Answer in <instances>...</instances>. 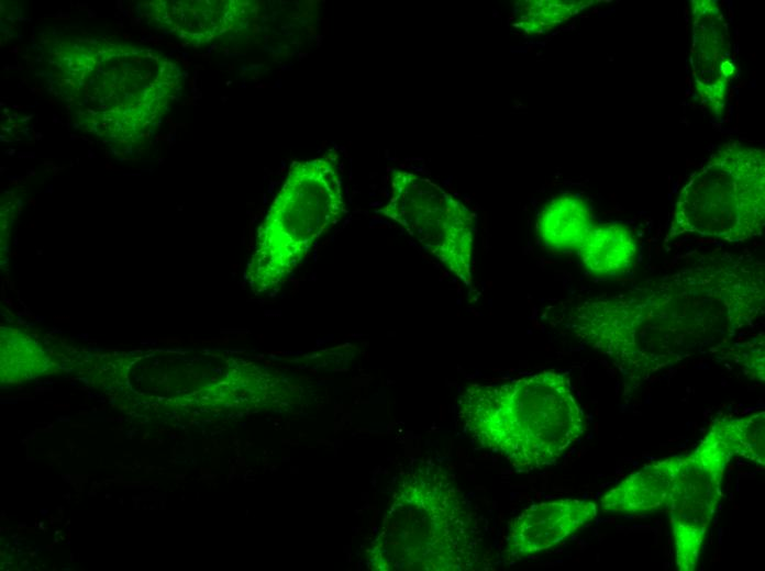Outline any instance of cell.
Listing matches in <instances>:
<instances>
[{"label":"cell","instance_id":"cell-1","mask_svg":"<svg viewBox=\"0 0 765 571\" xmlns=\"http://www.w3.org/2000/svg\"><path fill=\"white\" fill-rule=\"evenodd\" d=\"M763 312V262L722 254L641 287L586 300L572 310L568 323L636 387Z\"/></svg>","mask_w":765,"mask_h":571},{"label":"cell","instance_id":"cell-2","mask_svg":"<svg viewBox=\"0 0 765 571\" xmlns=\"http://www.w3.org/2000/svg\"><path fill=\"white\" fill-rule=\"evenodd\" d=\"M458 406L467 432L519 471L555 463L585 429L569 379L553 370L502 384L470 385Z\"/></svg>","mask_w":765,"mask_h":571},{"label":"cell","instance_id":"cell-3","mask_svg":"<svg viewBox=\"0 0 765 571\" xmlns=\"http://www.w3.org/2000/svg\"><path fill=\"white\" fill-rule=\"evenodd\" d=\"M336 156L295 161L258 228L246 278L256 293L277 290L344 213Z\"/></svg>","mask_w":765,"mask_h":571},{"label":"cell","instance_id":"cell-4","mask_svg":"<svg viewBox=\"0 0 765 571\" xmlns=\"http://www.w3.org/2000/svg\"><path fill=\"white\" fill-rule=\"evenodd\" d=\"M764 152L721 147L680 189L669 237L694 234L740 242L758 236L765 214Z\"/></svg>","mask_w":765,"mask_h":571},{"label":"cell","instance_id":"cell-5","mask_svg":"<svg viewBox=\"0 0 765 571\" xmlns=\"http://www.w3.org/2000/svg\"><path fill=\"white\" fill-rule=\"evenodd\" d=\"M379 212L472 288L475 215L465 204L426 177L393 169L390 197Z\"/></svg>","mask_w":765,"mask_h":571},{"label":"cell","instance_id":"cell-6","mask_svg":"<svg viewBox=\"0 0 765 571\" xmlns=\"http://www.w3.org/2000/svg\"><path fill=\"white\" fill-rule=\"evenodd\" d=\"M410 488L409 499L417 512L411 568L475 570L480 559L476 520L450 474L439 466H431Z\"/></svg>","mask_w":765,"mask_h":571},{"label":"cell","instance_id":"cell-7","mask_svg":"<svg viewBox=\"0 0 765 571\" xmlns=\"http://www.w3.org/2000/svg\"><path fill=\"white\" fill-rule=\"evenodd\" d=\"M732 450L713 425L690 454L678 456L667 506L679 571H694L721 499V483Z\"/></svg>","mask_w":765,"mask_h":571},{"label":"cell","instance_id":"cell-8","mask_svg":"<svg viewBox=\"0 0 765 571\" xmlns=\"http://www.w3.org/2000/svg\"><path fill=\"white\" fill-rule=\"evenodd\" d=\"M692 74L701 98L717 111L734 72L728 30L714 1H692Z\"/></svg>","mask_w":765,"mask_h":571},{"label":"cell","instance_id":"cell-9","mask_svg":"<svg viewBox=\"0 0 765 571\" xmlns=\"http://www.w3.org/2000/svg\"><path fill=\"white\" fill-rule=\"evenodd\" d=\"M595 502L561 499L534 504L509 524L508 549L515 557L546 550L595 519Z\"/></svg>","mask_w":765,"mask_h":571},{"label":"cell","instance_id":"cell-10","mask_svg":"<svg viewBox=\"0 0 765 571\" xmlns=\"http://www.w3.org/2000/svg\"><path fill=\"white\" fill-rule=\"evenodd\" d=\"M678 456L665 458L623 479L600 500L606 513L641 514L667 504Z\"/></svg>","mask_w":765,"mask_h":571},{"label":"cell","instance_id":"cell-11","mask_svg":"<svg viewBox=\"0 0 765 571\" xmlns=\"http://www.w3.org/2000/svg\"><path fill=\"white\" fill-rule=\"evenodd\" d=\"M636 251V242L629 226L596 220L584 233L575 254L590 273L606 277L628 270Z\"/></svg>","mask_w":765,"mask_h":571},{"label":"cell","instance_id":"cell-12","mask_svg":"<svg viewBox=\"0 0 765 571\" xmlns=\"http://www.w3.org/2000/svg\"><path fill=\"white\" fill-rule=\"evenodd\" d=\"M595 221L590 206L581 197L565 193L543 208L536 228L546 247L575 253L584 233Z\"/></svg>","mask_w":765,"mask_h":571},{"label":"cell","instance_id":"cell-13","mask_svg":"<svg viewBox=\"0 0 765 571\" xmlns=\"http://www.w3.org/2000/svg\"><path fill=\"white\" fill-rule=\"evenodd\" d=\"M591 3L594 1H519L513 9L512 24L525 34H543L578 14Z\"/></svg>","mask_w":765,"mask_h":571},{"label":"cell","instance_id":"cell-14","mask_svg":"<svg viewBox=\"0 0 765 571\" xmlns=\"http://www.w3.org/2000/svg\"><path fill=\"white\" fill-rule=\"evenodd\" d=\"M714 426L734 456H741L764 467V411L747 417L718 421Z\"/></svg>","mask_w":765,"mask_h":571}]
</instances>
